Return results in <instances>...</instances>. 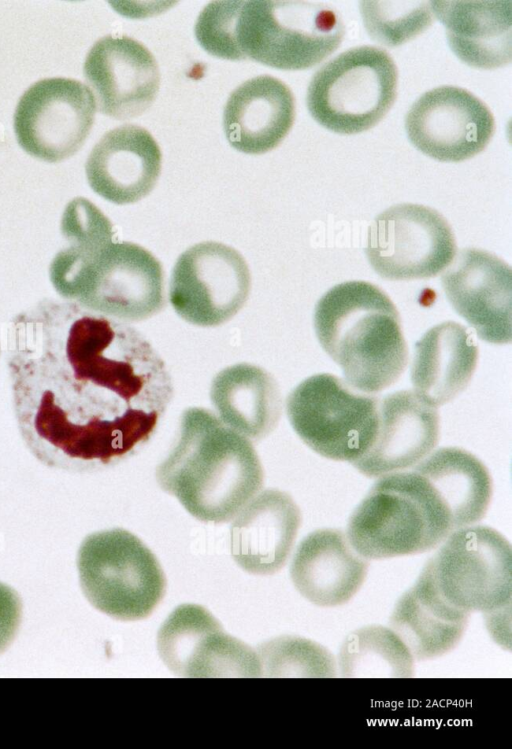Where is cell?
<instances>
[{"mask_svg": "<svg viewBox=\"0 0 512 749\" xmlns=\"http://www.w3.org/2000/svg\"><path fill=\"white\" fill-rule=\"evenodd\" d=\"M7 352L19 431L52 468L91 471L130 456L172 399L151 344L80 301L44 300L18 314Z\"/></svg>", "mask_w": 512, "mask_h": 749, "instance_id": "6da1fadb", "label": "cell"}, {"mask_svg": "<svg viewBox=\"0 0 512 749\" xmlns=\"http://www.w3.org/2000/svg\"><path fill=\"white\" fill-rule=\"evenodd\" d=\"M156 479L196 519L223 523L262 488L264 473L250 441L194 407L183 412L178 441Z\"/></svg>", "mask_w": 512, "mask_h": 749, "instance_id": "7a4b0ae2", "label": "cell"}, {"mask_svg": "<svg viewBox=\"0 0 512 749\" xmlns=\"http://www.w3.org/2000/svg\"><path fill=\"white\" fill-rule=\"evenodd\" d=\"M314 328L324 351L358 391L380 392L406 368L408 349L399 312L370 282L347 281L329 289L315 305Z\"/></svg>", "mask_w": 512, "mask_h": 749, "instance_id": "3957f363", "label": "cell"}, {"mask_svg": "<svg viewBox=\"0 0 512 749\" xmlns=\"http://www.w3.org/2000/svg\"><path fill=\"white\" fill-rule=\"evenodd\" d=\"M454 531L432 484L415 470L383 475L357 505L346 537L367 560L428 552Z\"/></svg>", "mask_w": 512, "mask_h": 749, "instance_id": "277c9868", "label": "cell"}, {"mask_svg": "<svg viewBox=\"0 0 512 749\" xmlns=\"http://www.w3.org/2000/svg\"><path fill=\"white\" fill-rule=\"evenodd\" d=\"M344 34L338 11L323 3L237 0L230 60L252 59L283 70L307 69L332 54Z\"/></svg>", "mask_w": 512, "mask_h": 749, "instance_id": "5b68a950", "label": "cell"}, {"mask_svg": "<svg viewBox=\"0 0 512 749\" xmlns=\"http://www.w3.org/2000/svg\"><path fill=\"white\" fill-rule=\"evenodd\" d=\"M77 568L90 604L118 620L147 618L165 595L166 578L156 556L121 528L88 535L78 550Z\"/></svg>", "mask_w": 512, "mask_h": 749, "instance_id": "8992f818", "label": "cell"}, {"mask_svg": "<svg viewBox=\"0 0 512 749\" xmlns=\"http://www.w3.org/2000/svg\"><path fill=\"white\" fill-rule=\"evenodd\" d=\"M398 71L390 54L363 45L324 64L307 89V107L323 127L339 134L366 131L387 114L397 94Z\"/></svg>", "mask_w": 512, "mask_h": 749, "instance_id": "52a82bcc", "label": "cell"}, {"mask_svg": "<svg viewBox=\"0 0 512 749\" xmlns=\"http://www.w3.org/2000/svg\"><path fill=\"white\" fill-rule=\"evenodd\" d=\"M379 398L322 373L288 395L287 416L302 441L319 455L351 464L370 447L378 424Z\"/></svg>", "mask_w": 512, "mask_h": 749, "instance_id": "ba28073f", "label": "cell"}, {"mask_svg": "<svg viewBox=\"0 0 512 749\" xmlns=\"http://www.w3.org/2000/svg\"><path fill=\"white\" fill-rule=\"evenodd\" d=\"M424 567L442 598L465 612L496 615L510 610L512 548L496 529L453 531Z\"/></svg>", "mask_w": 512, "mask_h": 749, "instance_id": "9c48e42d", "label": "cell"}, {"mask_svg": "<svg viewBox=\"0 0 512 749\" xmlns=\"http://www.w3.org/2000/svg\"><path fill=\"white\" fill-rule=\"evenodd\" d=\"M456 240L437 210L414 203L394 205L370 224L365 254L382 278L394 281L435 277L453 260Z\"/></svg>", "mask_w": 512, "mask_h": 749, "instance_id": "30bf717a", "label": "cell"}, {"mask_svg": "<svg viewBox=\"0 0 512 749\" xmlns=\"http://www.w3.org/2000/svg\"><path fill=\"white\" fill-rule=\"evenodd\" d=\"M250 286L243 256L228 245L208 241L179 256L171 275L169 299L185 321L213 327L230 320L243 307Z\"/></svg>", "mask_w": 512, "mask_h": 749, "instance_id": "8fae6325", "label": "cell"}, {"mask_svg": "<svg viewBox=\"0 0 512 749\" xmlns=\"http://www.w3.org/2000/svg\"><path fill=\"white\" fill-rule=\"evenodd\" d=\"M95 112L93 93L80 81L62 77L39 80L17 104L13 123L17 141L37 159L65 160L84 144Z\"/></svg>", "mask_w": 512, "mask_h": 749, "instance_id": "7c38bea8", "label": "cell"}, {"mask_svg": "<svg viewBox=\"0 0 512 749\" xmlns=\"http://www.w3.org/2000/svg\"><path fill=\"white\" fill-rule=\"evenodd\" d=\"M157 649L168 669L181 677L262 676L258 654L225 633L201 605L178 606L158 631Z\"/></svg>", "mask_w": 512, "mask_h": 749, "instance_id": "4fadbf2b", "label": "cell"}, {"mask_svg": "<svg viewBox=\"0 0 512 749\" xmlns=\"http://www.w3.org/2000/svg\"><path fill=\"white\" fill-rule=\"evenodd\" d=\"M85 296L80 302L121 322H138L166 304L158 259L142 246L105 245L86 260Z\"/></svg>", "mask_w": 512, "mask_h": 749, "instance_id": "5bb4252c", "label": "cell"}, {"mask_svg": "<svg viewBox=\"0 0 512 749\" xmlns=\"http://www.w3.org/2000/svg\"><path fill=\"white\" fill-rule=\"evenodd\" d=\"M411 143L443 162H460L485 149L495 132L487 105L457 86H440L421 95L405 116Z\"/></svg>", "mask_w": 512, "mask_h": 749, "instance_id": "9a60e30c", "label": "cell"}, {"mask_svg": "<svg viewBox=\"0 0 512 749\" xmlns=\"http://www.w3.org/2000/svg\"><path fill=\"white\" fill-rule=\"evenodd\" d=\"M83 72L99 111L114 119L141 115L159 91L156 59L142 43L126 35H107L96 41Z\"/></svg>", "mask_w": 512, "mask_h": 749, "instance_id": "2e32d148", "label": "cell"}, {"mask_svg": "<svg viewBox=\"0 0 512 749\" xmlns=\"http://www.w3.org/2000/svg\"><path fill=\"white\" fill-rule=\"evenodd\" d=\"M511 274L510 266L498 256L465 248L441 277L452 307L486 342H511Z\"/></svg>", "mask_w": 512, "mask_h": 749, "instance_id": "e0dca14e", "label": "cell"}, {"mask_svg": "<svg viewBox=\"0 0 512 749\" xmlns=\"http://www.w3.org/2000/svg\"><path fill=\"white\" fill-rule=\"evenodd\" d=\"M439 431L436 408L414 391L388 394L379 400L377 430L370 447L352 464L367 477L407 469L431 453Z\"/></svg>", "mask_w": 512, "mask_h": 749, "instance_id": "ac0fdd59", "label": "cell"}, {"mask_svg": "<svg viewBox=\"0 0 512 749\" xmlns=\"http://www.w3.org/2000/svg\"><path fill=\"white\" fill-rule=\"evenodd\" d=\"M162 154L144 128L125 124L103 135L89 154L85 171L91 188L119 205L135 203L155 187Z\"/></svg>", "mask_w": 512, "mask_h": 749, "instance_id": "d6986e66", "label": "cell"}, {"mask_svg": "<svg viewBox=\"0 0 512 749\" xmlns=\"http://www.w3.org/2000/svg\"><path fill=\"white\" fill-rule=\"evenodd\" d=\"M300 526L301 512L293 498L280 490H266L249 501L232 523V558L248 573L272 575L285 565Z\"/></svg>", "mask_w": 512, "mask_h": 749, "instance_id": "ffe728a7", "label": "cell"}, {"mask_svg": "<svg viewBox=\"0 0 512 749\" xmlns=\"http://www.w3.org/2000/svg\"><path fill=\"white\" fill-rule=\"evenodd\" d=\"M367 559L359 555L339 529L309 533L298 545L290 566L297 591L320 607L346 604L362 587Z\"/></svg>", "mask_w": 512, "mask_h": 749, "instance_id": "44dd1931", "label": "cell"}, {"mask_svg": "<svg viewBox=\"0 0 512 749\" xmlns=\"http://www.w3.org/2000/svg\"><path fill=\"white\" fill-rule=\"evenodd\" d=\"M295 119V100L281 80L261 75L238 86L229 96L223 127L230 145L246 154H263L276 148Z\"/></svg>", "mask_w": 512, "mask_h": 749, "instance_id": "7402d4cb", "label": "cell"}, {"mask_svg": "<svg viewBox=\"0 0 512 749\" xmlns=\"http://www.w3.org/2000/svg\"><path fill=\"white\" fill-rule=\"evenodd\" d=\"M450 48L464 63L502 67L512 56V1H431Z\"/></svg>", "mask_w": 512, "mask_h": 749, "instance_id": "603a6c76", "label": "cell"}, {"mask_svg": "<svg viewBox=\"0 0 512 749\" xmlns=\"http://www.w3.org/2000/svg\"><path fill=\"white\" fill-rule=\"evenodd\" d=\"M470 613L445 601L423 567L415 584L396 602L389 628L402 640L414 659H435L461 641Z\"/></svg>", "mask_w": 512, "mask_h": 749, "instance_id": "cb8c5ba5", "label": "cell"}, {"mask_svg": "<svg viewBox=\"0 0 512 749\" xmlns=\"http://www.w3.org/2000/svg\"><path fill=\"white\" fill-rule=\"evenodd\" d=\"M477 360V343L463 325L454 321L435 325L414 345V392L435 408L450 402L468 386Z\"/></svg>", "mask_w": 512, "mask_h": 749, "instance_id": "d4e9b609", "label": "cell"}, {"mask_svg": "<svg viewBox=\"0 0 512 749\" xmlns=\"http://www.w3.org/2000/svg\"><path fill=\"white\" fill-rule=\"evenodd\" d=\"M210 398L225 425L254 441L270 434L281 416L277 382L252 364H235L220 371L212 381Z\"/></svg>", "mask_w": 512, "mask_h": 749, "instance_id": "484cf974", "label": "cell"}, {"mask_svg": "<svg viewBox=\"0 0 512 749\" xmlns=\"http://www.w3.org/2000/svg\"><path fill=\"white\" fill-rule=\"evenodd\" d=\"M435 488L447 508L454 531L482 520L493 493L487 467L459 447H442L414 467Z\"/></svg>", "mask_w": 512, "mask_h": 749, "instance_id": "4316f807", "label": "cell"}, {"mask_svg": "<svg viewBox=\"0 0 512 749\" xmlns=\"http://www.w3.org/2000/svg\"><path fill=\"white\" fill-rule=\"evenodd\" d=\"M338 669L344 678H410L414 658L389 628L368 625L350 632L339 649Z\"/></svg>", "mask_w": 512, "mask_h": 749, "instance_id": "83f0119b", "label": "cell"}, {"mask_svg": "<svg viewBox=\"0 0 512 749\" xmlns=\"http://www.w3.org/2000/svg\"><path fill=\"white\" fill-rule=\"evenodd\" d=\"M263 676L333 678L337 664L321 644L298 636H283L260 648Z\"/></svg>", "mask_w": 512, "mask_h": 749, "instance_id": "f1b7e54d", "label": "cell"}, {"mask_svg": "<svg viewBox=\"0 0 512 749\" xmlns=\"http://www.w3.org/2000/svg\"><path fill=\"white\" fill-rule=\"evenodd\" d=\"M364 26L378 43L396 47L425 31L433 22L431 1H362Z\"/></svg>", "mask_w": 512, "mask_h": 749, "instance_id": "f546056e", "label": "cell"}, {"mask_svg": "<svg viewBox=\"0 0 512 749\" xmlns=\"http://www.w3.org/2000/svg\"><path fill=\"white\" fill-rule=\"evenodd\" d=\"M22 619V602L17 592L0 582V654L17 635Z\"/></svg>", "mask_w": 512, "mask_h": 749, "instance_id": "4dcf8cb0", "label": "cell"}]
</instances>
